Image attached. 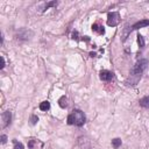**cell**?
<instances>
[{
	"label": "cell",
	"instance_id": "1",
	"mask_svg": "<svg viewBox=\"0 0 149 149\" xmlns=\"http://www.w3.org/2000/svg\"><path fill=\"white\" fill-rule=\"evenodd\" d=\"M68 124L69 125H75V126H83L85 124V115L82 111L79 110H75L72 111V113L69 114L68 116Z\"/></svg>",
	"mask_w": 149,
	"mask_h": 149
},
{
	"label": "cell",
	"instance_id": "19",
	"mask_svg": "<svg viewBox=\"0 0 149 149\" xmlns=\"http://www.w3.org/2000/svg\"><path fill=\"white\" fill-rule=\"evenodd\" d=\"M4 66H5V59H4V57L1 56V66H0V68L4 69Z\"/></svg>",
	"mask_w": 149,
	"mask_h": 149
},
{
	"label": "cell",
	"instance_id": "13",
	"mask_svg": "<svg viewBox=\"0 0 149 149\" xmlns=\"http://www.w3.org/2000/svg\"><path fill=\"white\" fill-rule=\"evenodd\" d=\"M137 43H139V46L141 47V48H143V47H144V40H143V37H142L141 35H137Z\"/></svg>",
	"mask_w": 149,
	"mask_h": 149
},
{
	"label": "cell",
	"instance_id": "17",
	"mask_svg": "<svg viewBox=\"0 0 149 149\" xmlns=\"http://www.w3.org/2000/svg\"><path fill=\"white\" fill-rule=\"evenodd\" d=\"M6 141H7V136H6V135H3V136H1V142H3V143H6Z\"/></svg>",
	"mask_w": 149,
	"mask_h": 149
},
{
	"label": "cell",
	"instance_id": "11",
	"mask_svg": "<svg viewBox=\"0 0 149 149\" xmlns=\"http://www.w3.org/2000/svg\"><path fill=\"white\" fill-rule=\"evenodd\" d=\"M112 146H113L114 149H118L119 147L121 146V140L120 139H113L112 140Z\"/></svg>",
	"mask_w": 149,
	"mask_h": 149
},
{
	"label": "cell",
	"instance_id": "14",
	"mask_svg": "<svg viewBox=\"0 0 149 149\" xmlns=\"http://www.w3.org/2000/svg\"><path fill=\"white\" fill-rule=\"evenodd\" d=\"M57 5V3L56 1H50V3H48V4H46L44 5V9H48L49 7H53V6H56Z\"/></svg>",
	"mask_w": 149,
	"mask_h": 149
},
{
	"label": "cell",
	"instance_id": "8",
	"mask_svg": "<svg viewBox=\"0 0 149 149\" xmlns=\"http://www.w3.org/2000/svg\"><path fill=\"white\" fill-rule=\"evenodd\" d=\"M49 108H50V103H49V101H43V103L40 104V110H41V111L46 112V111H48Z\"/></svg>",
	"mask_w": 149,
	"mask_h": 149
},
{
	"label": "cell",
	"instance_id": "6",
	"mask_svg": "<svg viewBox=\"0 0 149 149\" xmlns=\"http://www.w3.org/2000/svg\"><path fill=\"white\" fill-rule=\"evenodd\" d=\"M147 26H149V20H141V21H139V22L135 23V25L132 27V29L135 31V29H140V28L147 27Z\"/></svg>",
	"mask_w": 149,
	"mask_h": 149
},
{
	"label": "cell",
	"instance_id": "16",
	"mask_svg": "<svg viewBox=\"0 0 149 149\" xmlns=\"http://www.w3.org/2000/svg\"><path fill=\"white\" fill-rule=\"evenodd\" d=\"M34 144H35V141H34V140H31V141L28 142V148H33Z\"/></svg>",
	"mask_w": 149,
	"mask_h": 149
},
{
	"label": "cell",
	"instance_id": "4",
	"mask_svg": "<svg viewBox=\"0 0 149 149\" xmlns=\"http://www.w3.org/2000/svg\"><path fill=\"white\" fill-rule=\"evenodd\" d=\"M99 77H100V79H101V81H104V82H110L112 78H113V73H112L111 71L103 70V71H100Z\"/></svg>",
	"mask_w": 149,
	"mask_h": 149
},
{
	"label": "cell",
	"instance_id": "15",
	"mask_svg": "<svg viewBox=\"0 0 149 149\" xmlns=\"http://www.w3.org/2000/svg\"><path fill=\"white\" fill-rule=\"evenodd\" d=\"M37 121H38V118L36 115H32L31 116V124L32 125H35Z\"/></svg>",
	"mask_w": 149,
	"mask_h": 149
},
{
	"label": "cell",
	"instance_id": "7",
	"mask_svg": "<svg viewBox=\"0 0 149 149\" xmlns=\"http://www.w3.org/2000/svg\"><path fill=\"white\" fill-rule=\"evenodd\" d=\"M58 104H59V106H61L62 108H65V107L68 106V99H66V97L65 96L61 97L59 100H58Z\"/></svg>",
	"mask_w": 149,
	"mask_h": 149
},
{
	"label": "cell",
	"instance_id": "2",
	"mask_svg": "<svg viewBox=\"0 0 149 149\" xmlns=\"http://www.w3.org/2000/svg\"><path fill=\"white\" fill-rule=\"evenodd\" d=\"M146 68H147V59H140L134 65V68L132 69L131 75L132 76H141V73L146 70Z\"/></svg>",
	"mask_w": 149,
	"mask_h": 149
},
{
	"label": "cell",
	"instance_id": "10",
	"mask_svg": "<svg viewBox=\"0 0 149 149\" xmlns=\"http://www.w3.org/2000/svg\"><path fill=\"white\" fill-rule=\"evenodd\" d=\"M92 31H94V32H98L99 34H104V27H100V26H98L97 23H94L93 26H92Z\"/></svg>",
	"mask_w": 149,
	"mask_h": 149
},
{
	"label": "cell",
	"instance_id": "9",
	"mask_svg": "<svg viewBox=\"0 0 149 149\" xmlns=\"http://www.w3.org/2000/svg\"><path fill=\"white\" fill-rule=\"evenodd\" d=\"M140 105H141L142 107L149 108V96H147V97H144V98H142L141 100H140Z\"/></svg>",
	"mask_w": 149,
	"mask_h": 149
},
{
	"label": "cell",
	"instance_id": "18",
	"mask_svg": "<svg viewBox=\"0 0 149 149\" xmlns=\"http://www.w3.org/2000/svg\"><path fill=\"white\" fill-rule=\"evenodd\" d=\"M77 36H78V33H77V32H73V34H72V38L73 40H77Z\"/></svg>",
	"mask_w": 149,
	"mask_h": 149
},
{
	"label": "cell",
	"instance_id": "3",
	"mask_svg": "<svg viewBox=\"0 0 149 149\" xmlns=\"http://www.w3.org/2000/svg\"><path fill=\"white\" fill-rule=\"evenodd\" d=\"M119 22H120V15H119L118 12L108 13V16H107V23H108V26L115 27Z\"/></svg>",
	"mask_w": 149,
	"mask_h": 149
},
{
	"label": "cell",
	"instance_id": "12",
	"mask_svg": "<svg viewBox=\"0 0 149 149\" xmlns=\"http://www.w3.org/2000/svg\"><path fill=\"white\" fill-rule=\"evenodd\" d=\"M13 143H14V149H23V144L18 142L16 140H13Z\"/></svg>",
	"mask_w": 149,
	"mask_h": 149
},
{
	"label": "cell",
	"instance_id": "5",
	"mask_svg": "<svg viewBox=\"0 0 149 149\" xmlns=\"http://www.w3.org/2000/svg\"><path fill=\"white\" fill-rule=\"evenodd\" d=\"M11 120H12V113L9 111L4 112V114H3V127L4 128L7 127L11 124Z\"/></svg>",
	"mask_w": 149,
	"mask_h": 149
}]
</instances>
